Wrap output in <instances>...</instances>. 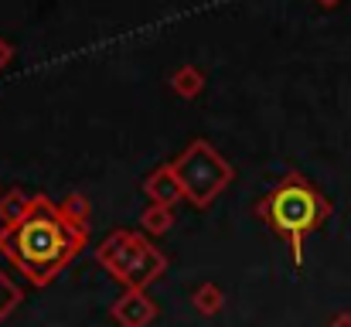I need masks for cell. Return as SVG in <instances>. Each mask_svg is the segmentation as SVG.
Listing matches in <instances>:
<instances>
[{
	"instance_id": "8fae6325",
	"label": "cell",
	"mask_w": 351,
	"mask_h": 327,
	"mask_svg": "<svg viewBox=\"0 0 351 327\" xmlns=\"http://www.w3.org/2000/svg\"><path fill=\"white\" fill-rule=\"evenodd\" d=\"M58 208L72 218L75 225H86V228H89V202H86L82 195H69V198H62Z\"/></svg>"
},
{
	"instance_id": "6da1fadb",
	"label": "cell",
	"mask_w": 351,
	"mask_h": 327,
	"mask_svg": "<svg viewBox=\"0 0 351 327\" xmlns=\"http://www.w3.org/2000/svg\"><path fill=\"white\" fill-rule=\"evenodd\" d=\"M89 242V228L75 225L55 202L34 195L27 215L10 228H0V252L34 283L48 287Z\"/></svg>"
},
{
	"instance_id": "9c48e42d",
	"label": "cell",
	"mask_w": 351,
	"mask_h": 327,
	"mask_svg": "<svg viewBox=\"0 0 351 327\" xmlns=\"http://www.w3.org/2000/svg\"><path fill=\"white\" fill-rule=\"evenodd\" d=\"M171 225H174V205H150L143 212V228L150 235H164Z\"/></svg>"
},
{
	"instance_id": "7c38bea8",
	"label": "cell",
	"mask_w": 351,
	"mask_h": 327,
	"mask_svg": "<svg viewBox=\"0 0 351 327\" xmlns=\"http://www.w3.org/2000/svg\"><path fill=\"white\" fill-rule=\"evenodd\" d=\"M195 304H198L205 314L219 311V290H215V287H202V290L195 293Z\"/></svg>"
},
{
	"instance_id": "52a82bcc",
	"label": "cell",
	"mask_w": 351,
	"mask_h": 327,
	"mask_svg": "<svg viewBox=\"0 0 351 327\" xmlns=\"http://www.w3.org/2000/svg\"><path fill=\"white\" fill-rule=\"evenodd\" d=\"M31 195L27 191H21V188H10V191H3L0 195V228H10V225H17L21 218L27 215V208H31Z\"/></svg>"
},
{
	"instance_id": "4fadbf2b",
	"label": "cell",
	"mask_w": 351,
	"mask_h": 327,
	"mask_svg": "<svg viewBox=\"0 0 351 327\" xmlns=\"http://www.w3.org/2000/svg\"><path fill=\"white\" fill-rule=\"evenodd\" d=\"M10 58H14V48H10V41H3V38H0V72L10 65Z\"/></svg>"
},
{
	"instance_id": "30bf717a",
	"label": "cell",
	"mask_w": 351,
	"mask_h": 327,
	"mask_svg": "<svg viewBox=\"0 0 351 327\" xmlns=\"http://www.w3.org/2000/svg\"><path fill=\"white\" fill-rule=\"evenodd\" d=\"M17 304H21V290H17V283H14V280L0 269V321H3V317H7V314H10Z\"/></svg>"
},
{
	"instance_id": "3957f363",
	"label": "cell",
	"mask_w": 351,
	"mask_h": 327,
	"mask_svg": "<svg viewBox=\"0 0 351 327\" xmlns=\"http://www.w3.org/2000/svg\"><path fill=\"white\" fill-rule=\"evenodd\" d=\"M171 171H174V178L181 184V198L191 202L195 208H208L235 178L232 164L208 140H191L171 160Z\"/></svg>"
},
{
	"instance_id": "5bb4252c",
	"label": "cell",
	"mask_w": 351,
	"mask_h": 327,
	"mask_svg": "<svg viewBox=\"0 0 351 327\" xmlns=\"http://www.w3.org/2000/svg\"><path fill=\"white\" fill-rule=\"evenodd\" d=\"M317 3H321V7H335L338 0H317Z\"/></svg>"
},
{
	"instance_id": "7a4b0ae2",
	"label": "cell",
	"mask_w": 351,
	"mask_h": 327,
	"mask_svg": "<svg viewBox=\"0 0 351 327\" xmlns=\"http://www.w3.org/2000/svg\"><path fill=\"white\" fill-rule=\"evenodd\" d=\"M256 215L273 228V235H280L290 245V256L300 266V242H304V235L324 225V218L331 215V205H328V198L304 174L290 171L256 205Z\"/></svg>"
},
{
	"instance_id": "277c9868",
	"label": "cell",
	"mask_w": 351,
	"mask_h": 327,
	"mask_svg": "<svg viewBox=\"0 0 351 327\" xmlns=\"http://www.w3.org/2000/svg\"><path fill=\"white\" fill-rule=\"evenodd\" d=\"M96 259L126 290H143L150 280L164 273V263H167L157 245H150L140 232H126V228L106 235V242L96 249Z\"/></svg>"
},
{
	"instance_id": "ba28073f",
	"label": "cell",
	"mask_w": 351,
	"mask_h": 327,
	"mask_svg": "<svg viewBox=\"0 0 351 327\" xmlns=\"http://www.w3.org/2000/svg\"><path fill=\"white\" fill-rule=\"evenodd\" d=\"M171 89H174L181 99H198L202 89H205V75H202V69H195V65H181V69H174V75H171Z\"/></svg>"
},
{
	"instance_id": "5b68a950",
	"label": "cell",
	"mask_w": 351,
	"mask_h": 327,
	"mask_svg": "<svg viewBox=\"0 0 351 327\" xmlns=\"http://www.w3.org/2000/svg\"><path fill=\"white\" fill-rule=\"evenodd\" d=\"M140 188H143V195L150 198V205H178V198H181V184H178L171 164L154 167V171L143 178Z\"/></svg>"
},
{
	"instance_id": "8992f818",
	"label": "cell",
	"mask_w": 351,
	"mask_h": 327,
	"mask_svg": "<svg viewBox=\"0 0 351 327\" xmlns=\"http://www.w3.org/2000/svg\"><path fill=\"white\" fill-rule=\"evenodd\" d=\"M113 314H117V321H123L126 327H143L157 311H154V304L143 297V290H130L126 300L119 304Z\"/></svg>"
}]
</instances>
